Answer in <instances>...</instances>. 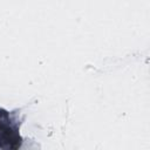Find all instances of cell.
<instances>
[{
    "mask_svg": "<svg viewBox=\"0 0 150 150\" xmlns=\"http://www.w3.org/2000/svg\"><path fill=\"white\" fill-rule=\"evenodd\" d=\"M21 142L18 125L12 122L6 110L0 109V149H18Z\"/></svg>",
    "mask_w": 150,
    "mask_h": 150,
    "instance_id": "6da1fadb",
    "label": "cell"
}]
</instances>
